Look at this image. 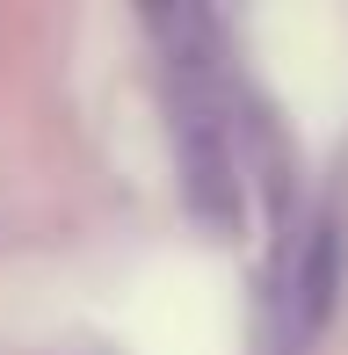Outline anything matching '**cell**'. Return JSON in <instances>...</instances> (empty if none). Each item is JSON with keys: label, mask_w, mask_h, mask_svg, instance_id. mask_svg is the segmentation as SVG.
Returning <instances> with one entry per match:
<instances>
[{"label": "cell", "mask_w": 348, "mask_h": 355, "mask_svg": "<svg viewBox=\"0 0 348 355\" xmlns=\"http://www.w3.org/2000/svg\"><path fill=\"white\" fill-rule=\"evenodd\" d=\"M261 355H297V341H290V334H283V319H276V312H268V334H261Z\"/></svg>", "instance_id": "obj_1"}]
</instances>
